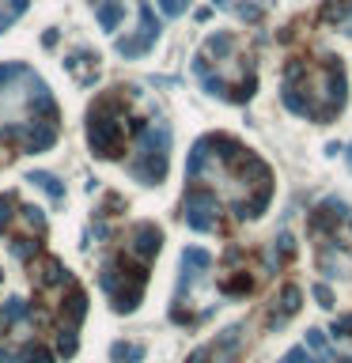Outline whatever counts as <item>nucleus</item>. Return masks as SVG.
I'll list each match as a JSON object with an SVG mask.
<instances>
[{"mask_svg": "<svg viewBox=\"0 0 352 363\" xmlns=\"http://www.w3.org/2000/svg\"><path fill=\"white\" fill-rule=\"evenodd\" d=\"M20 363H57V352H53L50 344L31 341V344H27V348L20 352Z\"/></svg>", "mask_w": 352, "mask_h": 363, "instance_id": "obj_15", "label": "nucleus"}, {"mask_svg": "<svg viewBox=\"0 0 352 363\" xmlns=\"http://www.w3.org/2000/svg\"><path fill=\"white\" fill-rule=\"evenodd\" d=\"M345 64L337 57L322 61H295L284 72V106L300 118L314 121H333L345 110Z\"/></svg>", "mask_w": 352, "mask_h": 363, "instance_id": "obj_1", "label": "nucleus"}, {"mask_svg": "<svg viewBox=\"0 0 352 363\" xmlns=\"http://www.w3.org/2000/svg\"><path fill=\"white\" fill-rule=\"evenodd\" d=\"M99 27L103 31H118V23H122V15H125V4L122 0H106V4H99Z\"/></svg>", "mask_w": 352, "mask_h": 363, "instance_id": "obj_14", "label": "nucleus"}, {"mask_svg": "<svg viewBox=\"0 0 352 363\" xmlns=\"http://www.w3.org/2000/svg\"><path fill=\"white\" fill-rule=\"evenodd\" d=\"M160 12L171 15V20H178V15L186 12V0H160Z\"/></svg>", "mask_w": 352, "mask_h": 363, "instance_id": "obj_19", "label": "nucleus"}, {"mask_svg": "<svg viewBox=\"0 0 352 363\" xmlns=\"http://www.w3.org/2000/svg\"><path fill=\"white\" fill-rule=\"evenodd\" d=\"M182 216H186V223L193 231H216V223H220V197H216V190L193 182L190 193H186V201H182Z\"/></svg>", "mask_w": 352, "mask_h": 363, "instance_id": "obj_4", "label": "nucleus"}, {"mask_svg": "<svg viewBox=\"0 0 352 363\" xmlns=\"http://www.w3.org/2000/svg\"><path fill=\"white\" fill-rule=\"evenodd\" d=\"M42 45H45V50H53V45H57V31H45L42 34Z\"/></svg>", "mask_w": 352, "mask_h": 363, "instance_id": "obj_22", "label": "nucleus"}, {"mask_svg": "<svg viewBox=\"0 0 352 363\" xmlns=\"http://www.w3.org/2000/svg\"><path fill=\"white\" fill-rule=\"evenodd\" d=\"M276 303H281V311L269 314V329H281V325L288 322L295 311H300V287H292V284H288V287L281 292V299H276Z\"/></svg>", "mask_w": 352, "mask_h": 363, "instance_id": "obj_12", "label": "nucleus"}, {"mask_svg": "<svg viewBox=\"0 0 352 363\" xmlns=\"http://www.w3.org/2000/svg\"><path fill=\"white\" fill-rule=\"evenodd\" d=\"M27 182L38 185V190H42L53 204H64V182L57 178V174H50V171H31V174H27Z\"/></svg>", "mask_w": 352, "mask_h": 363, "instance_id": "obj_11", "label": "nucleus"}, {"mask_svg": "<svg viewBox=\"0 0 352 363\" xmlns=\"http://www.w3.org/2000/svg\"><path fill=\"white\" fill-rule=\"evenodd\" d=\"M167 166H171V129L167 125L141 129V148H136V159L129 163V174L141 185H160L167 178Z\"/></svg>", "mask_w": 352, "mask_h": 363, "instance_id": "obj_3", "label": "nucleus"}, {"mask_svg": "<svg viewBox=\"0 0 352 363\" xmlns=\"http://www.w3.org/2000/svg\"><path fill=\"white\" fill-rule=\"evenodd\" d=\"M155 38H160V20H155L152 4L141 0V31H136V38H118V53L122 57H141L155 45Z\"/></svg>", "mask_w": 352, "mask_h": 363, "instance_id": "obj_5", "label": "nucleus"}, {"mask_svg": "<svg viewBox=\"0 0 352 363\" xmlns=\"http://www.w3.org/2000/svg\"><path fill=\"white\" fill-rule=\"evenodd\" d=\"M91 4H95V8H99V4H106V0H91Z\"/></svg>", "mask_w": 352, "mask_h": 363, "instance_id": "obj_24", "label": "nucleus"}, {"mask_svg": "<svg viewBox=\"0 0 352 363\" xmlns=\"http://www.w3.org/2000/svg\"><path fill=\"white\" fill-rule=\"evenodd\" d=\"M76 348H80V337H76V329H69V325H61L57 329V344H53V352L64 360H72L76 356Z\"/></svg>", "mask_w": 352, "mask_h": 363, "instance_id": "obj_16", "label": "nucleus"}, {"mask_svg": "<svg viewBox=\"0 0 352 363\" xmlns=\"http://www.w3.org/2000/svg\"><path fill=\"white\" fill-rule=\"evenodd\" d=\"M307 348L318 352V360L333 356V352H330V337H322V329H307Z\"/></svg>", "mask_w": 352, "mask_h": 363, "instance_id": "obj_18", "label": "nucleus"}, {"mask_svg": "<svg viewBox=\"0 0 352 363\" xmlns=\"http://www.w3.org/2000/svg\"><path fill=\"white\" fill-rule=\"evenodd\" d=\"M15 193H0V231H12L15 223Z\"/></svg>", "mask_w": 352, "mask_h": 363, "instance_id": "obj_17", "label": "nucleus"}, {"mask_svg": "<svg viewBox=\"0 0 352 363\" xmlns=\"http://www.w3.org/2000/svg\"><path fill=\"white\" fill-rule=\"evenodd\" d=\"M284 363H322V360H314L307 348H292V352H288V360H284Z\"/></svg>", "mask_w": 352, "mask_h": 363, "instance_id": "obj_20", "label": "nucleus"}, {"mask_svg": "<svg viewBox=\"0 0 352 363\" xmlns=\"http://www.w3.org/2000/svg\"><path fill=\"white\" fill-rule=\"evenodd\" d=\"M141 360H144V344H133V341L110 344V363H141Z\"/></svg>", "mask_w": 352, "mask_h": 363, "instance_id": "obj_13", "label": "nucleus"}, {"mask_svg": "<svg viewBox=\"0 0 352 363\" xmlns=\"http://www.w3.org/2000/svg\"><path fill=\"white\" fill-rule=\"evenodd\" d=\"M61 325H69V329H80L83 318H87V292L72 280L69 284V299H61Z\"/></svg>", "mask_w": 352, "mask_h": 363, "instance_id": "obj_8", "label": "nucleus"}, {"mask_svg": "<svg viewBox=\"0 0 352 363\" xmlns=\"http://www.w3.org/2000/svg\"><path fill=\"white\" fill-rule=\"evenodd\" d=\"M330 352L337 363H352V314H345V318L333 322L330 329Z\"/></svg>", "mask_w": 352, "mask_h": 363, "instance_id": "obj_9", "label": "nucleus"}, {"mask_svg": "<svg viewBox=\"0 0 352 363\" xmlns=\"http://www.w3.org/2000/svg\"><path fill=\"white\" fill-rule=\"evenodd\" d=\"M349 171H352V148H349Z\"/></svg>", "mask_w": 352, "mask_h": 363, "instance_id": "obj_23", "label": "nucleus"}, {"mask_svg": "<svg viewBox=\"0 0 352 363\" xmlns=\"http://www.w3.org/2000/svg\"><path fill=\"white\" fill-rule=\"evenodd\" d=\"M314 299H318V306H326V311H330V306H333V292L326 284H314Z\"/></svg>", "mask_w": 352, "mask_h": 363, "instance_id": "obj_21", "label": "nucleus"}, {"mask_svg": "<svg viewBox=\"0 0 352 363\" xmlns=\"http://www.w3.org/2000/svg\"><path fill=\"white\" fill-rule=\"evenodd\" d=\"M31 284L38 292H64L72 284L69 269H64L61 257H34L31 262Z\"/></svg>", "mask_w": 352, "mask_h": 363, "instance_id": "obj_6", "label": "nucleus"}, {"mask_svg": "<svg viewBox=\"0 0 352 363\" xmlns=\"http://www.w3.org/2000/svg\"><path fill=\"white\" fill-rule=\"evenodd\" d=\"M160 246H163V231L155 227V223H136V227L129 231V246H125V254L136 257L141 265H152V257L160 254Z\"/></svg>", "mask_w": 352, "mask_h": 363, "instance_id": "obj_7", "label": "nucleus"}, {"mask_svg": "<svg viewBox=\"0 0 352 363\" xmlns=\"http://www.w3.org/2000/svg\"><path fill=\"white\" fill-rule=\"evenodd\" d=\"M322 23L341 31V34H352V0H330V4L322 8Z\"/></svg>", "mask_w": 352, "mask_h": 363, "instance_id": "obj_10", "label": "nucleus"}, {"mask_svg": "<svg viewBox=\"0 0 352 363\" xmlns=\"http://www.w3.org/2000/svg\"><path fill=\"white\" fill-rule=\"evenodd\" d=\"M87 144L99 159H118L125 148V106L118 95H103L87 110Z\"/></svg>", "mask_w": 352, "mask_h": 363, "instance_id": "obj_2", "label": "nucleus"}]
</instances>
